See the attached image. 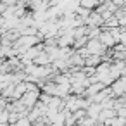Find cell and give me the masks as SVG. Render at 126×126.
Here are the masks:
<instances>
[{
  "instance_id": "obj_3",
  "label": "cell",
  "mask_w": 126,
  "mask_h": 126,
  "mask_svg": "<svg viewBox=\"0 0 126 126\" xmlns=\"http://www.w3.org/2000/svg\"><path fill=\"white\" fill-rule=\"evenodd\" d=\"M110 90H112V95L116 97V98H119V97H123L124 93H126V78H119V79H116L112 85H110Z\"/></svg>"
},
{
  "instance_id": "obj_4",
  "label": "cell",
  "mask_w": 126,
  "mask_h": 126,
  "mask_svg": "<svg viewBox=\"0 0 126 126\" xmlns=\"http://www.w3.org/2000/svg\"><path fill=\"white\" fill-rule=\"evenodd\" d=\"M78 2H79L81 7H85V9H88V11H95V9L100 5L98 0H78Z\"/></svg>"
},
{
  "instance_id": "obj_1",
  "label": "cell",
  "mask_w": 126,
  "mask_h": 126,
  "mask_svg": "<svg viewBox=\"0 0 126 126\" xmlns=\"http://www.w3.org/2000/svg\"><path fill=\"white\" fill-rule=\"evenodd\" d=\"M104 23H105V19L98 11H92V14L86 19V26H90V28H104Z\"/></svg>"
},
{
  "instance_id": "obj_5",
  "label": "cell",
  "mask_w": 126,
  "mask_h": 126,
  "mask_svg": "<svg viewBox=\"0 0 126 126\" xmlns=\"http://www.w3.org/2000/svg\"><path fill=\"white\" fill-rule=\"evenodd\" d=\"M95 126H104V124H100V123H98V124H95Z\"/></svg>"
},
{
  "instance_id": "obj_2",
  "label": "cell",
  "mask_w": 126,
  "mask_h": 126,
  "mask_svg": "<svg viewBox=\"0 0 126 126\" xmlns=\"http://www.w3.org/2000/svg\"><path fill=\"white\" fill-rule=\"evenodd\" d=\"M100 42L107 47V48H112V47H116L119 42L116 40V36H114V33L110 31V30H107V28H104L102 30V33H100Z\"/></svg>"
}]
</instances>
